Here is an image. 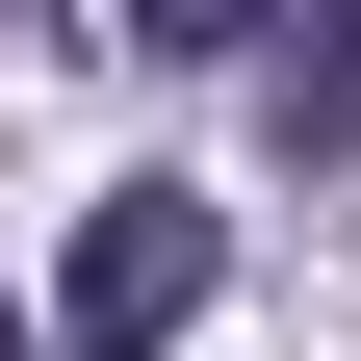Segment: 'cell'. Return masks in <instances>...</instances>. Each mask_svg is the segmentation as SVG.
<instances>
[{
	"instance_id": "obj_3",
	"label": "cell",
	"mask_w": 361,
	"mask_h": 361,
	"mask_svg": "<svg viewBox=\"0 0 361 361\" xmlns=\"http://www.w3.org/2000/svg\"><path fill=\"white\" fill-rule=\"evenodd\" d=\"M0 361H26V310H0Z\"/></svg>"
},
{
	"instance_id": "obj_2",
	"label": "cell",
	"mask_w": 361,
	"mask_h": 361,
	"mask_svg": "<svg viewBox=\"0 0 361 361\" xmlns=\"http://www.w3.org/2000/svg\"><path fill=\"white\" fill-rule=\"evenodd\" d=\"M258 129L284 155H361V26H258Z\"/></svg>"
},
{
	"instance_id": "obj_1",
	"label": "cell",
	"mask_w": 361,
	"mask_h": 361,
	"mask_svg": "<svg viewBox=\"0 0 361 361\" xmlns=\"http://www.w3.org/2000/svg\"><path fill=\"white\" fill-rule=\"evenodd\" d=\"M207 284H233V207H207V180H104V207L52 233V310H26V361H155Z\"/></svg>"
}]
</instances>
